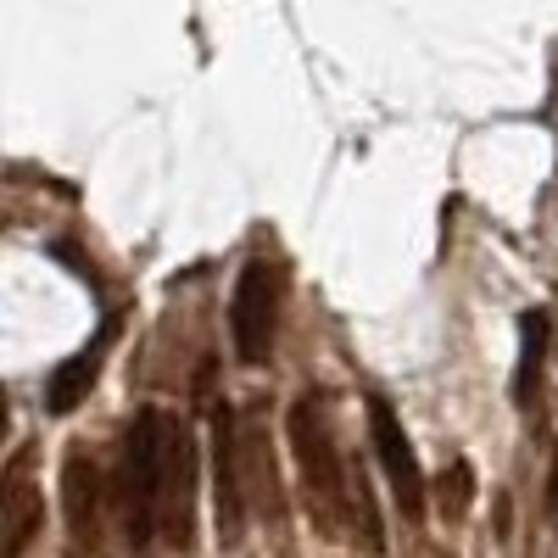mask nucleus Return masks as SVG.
<instances>
[{
	"label": "nucleus",
	"mask_w": 558,
	"mask_h": 558,
	"mask_svg": "<svg viewBox=\"0 0 558 558\" xmlns=\"http://www.w3.org/2000/svg\"><path fill=\"white\" fill-rule=\"evenodd\" d=\"M547 502H553V514H558V463H553V497Z\"/></svg>",
	"instance_id": "nucleus-11"
},
{
	"label": "nucleus",
	"mask_w": 558,
	"mask_h": 558,
	"mask_svg": "<svg viewBox=\"0 0 558 558\" xmlns=\"http://www.w3.org/2000/svg\"><path fill=\"white\" fill-rule=\"evenodd\" d=\"M547 330H553V318L542 307H525L520 313V357H514V402L525 408L536 380H542V363H547Z\"/></svg>",
	"instance_id": "nucleus-8"
},
{
	"label": "nucleus",
	"mask_w": 558,
	"mask_h": 558,
	"mask_svg": "<svg viewBox=\"0 0 558 558\" xmlns=\"http://www.w3.org/2000/svg\"><path fill=\"white\" fill-rule=\"evenodd\" d=\"M436 502H441L447 520H463V514H470V502H475V470H470V458H452L447 470H441Z\"/></svg>",
	"instance_id": "nucleus-10"
},
{
	"label": "nucleus",
	"mask_w": 558,
	"mask_h": 558,
	"mask_svg": "<svg viewBox=\"0 0 558 558\" xmlns=\"http://www.w3.org/2000/svg\"><path fill=\"white\" fill-rule=\"evenodd\" d=\"M0 514H7V558H23L34 525H39V497L28 486V463L12 458V470H7V492H0Z\"/></svg>",
	"instance_id": "nucleus-7"
},
{
	"label": "nucleus",
	"mask_w": 558,
	"mask_h": 558,
	"mask_svg": "<svg viewBox=\"0 0 558 558\" xmlns=\"http://www.w3.org/2000/svg\"><path fill=\"white\" fill-rule=\"evenodd\" d=\"M213 508H218V536L235 547L246 531V475H241V425L235 408H213Z\"/></svg>",
	"instance_id": "nucleus-5"
},
{
	"label": "nucleus",
	"mask_w": 558,
	"mask_h": 558,
	"mask_svg": "<svg viewBox=\"0 0 558 558\" xmlns=\"http://www.w3.org/2000/svg\"><path fill=\"white\" fill-rule=\"evenodd\" d=\"M291 452H296V470H302V497L324 525H363L368 553H380V520H375V497H368L363 475L352 481L336 430H330V413H324V397H296L291 408Z\"/></svg>",
	"instance_id": "nucleus-2"
},
{
	"label": "nucleus",
	"mask_w": 558,
	"mask_h": 558,
	"mask_svg": "<svg viewBox=\"0 0 558 558\" xmlns=\"http://www.w3.org/2000/svg\"><path fill=\"white\" fill-rule=\"evenodd\" d=\"M123 531L129 553H146L151 542L191 547L196 514H191V492H196V447L191 430L162 408H140L134 425L123 436Z\"/></svg>",
	"instance_id": "nucleus-1"
},
{
	"label": "nucleus",
	"mask_w": 558,
	"mask_h": 558,
	"mask_svg": "<svg viewBox=\"0 0 558 558\" xmlns=\"http://www.w3.org/2000/svg\"><path fill=\"white\" fill-rule=\"evenodd\" d=\"M363 408H368V441H375V458H380V470H386V481L402 502V514H425V470H418V452L402 430L397 408L380 391H368Z\"/></svg>",
	"instance_id": "nucleus-4"
},
{
	"label": "nucleus",
	"mask_w": 558,
	"mask_h": 558,
	"mask_svg": "<svg viewBox=\"0 0 558 558\" xmlns=\"http://www.w3.org/2000/svg\"><path fill=\"white\" fill-rule=\"evenodd\" d=\"M112 336H118V318H107L101 336L89 341V347H78V352L57 368V375L45 380V408H51V413H73V408L89 397V386H96V375H101V357H107Z\"/></svg>",
	"instance_id": "nucleus-6"
},
{
	"label": "nucleus",
	"mask_w": 558,
	"mask_h": 558,
	"mask_svg": "<svg viewBox=\"0 0 558 558\" xmlns=\"http://www.w3.org/2000/svg\"><path fill=\"white\" fill-rule=\"evenodd\" d=\"M62 486H68V520H73V536H78V542H96V492H101L96 463H89L84 452H73Z\"/></svg>",
	"instance_id": "nucleus-9"
},
{
	"label": "nucleus",
	"mask_w": 558,
	"mask_h": 558,
	"mask_svg": "<svg viewBox=\"0 0 558 558\" xmlns=\"http://www.w3.org/2000/svg\"><path fill=\"white\" fill-rule=\"evenodd\" d=\"M274 318H279V268L252 257L235 279V296H229V336H235V357L246 368L268 363L274 352Z\"/></svg>",
	"instance_id": "nucleus-3"
}]
</instances>
